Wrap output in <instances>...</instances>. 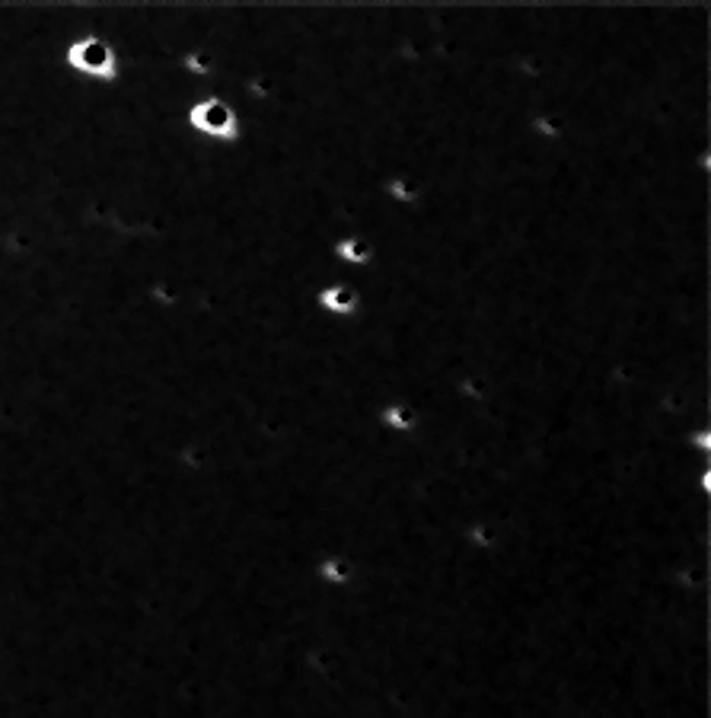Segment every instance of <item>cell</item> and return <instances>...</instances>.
<instances>
[{
    "mask_svg": "<svg viewBox=\"0 0 711 718\" xmlns=\"http://www.w3.org/2000/svg\"><path fill=\"white\" fill-rule=\"evenodd\" d=\"M185 122H189L195 135L208 138L214 144H236L246 131L240 109L230 106V99L217 96V93L195 99L189 112H185Z\"/></svg>",
    "mask_w": 711,
    "mask_h": 718,
    "instance_id": "6da1fadb",
    "label": "cell"
},
{
    "mask_svg": "<svg viewBox=\"0 0 711 718\" xmlns=\"http://www.w3.org/2000/svg\"><path fill=\"white\" fill-rule=\"evenodd\" d=\"M64 61L74 74L99 83H112L118 71H122V58H118L115 45L103 36H96V32H83V36L67 45Z\"/></svg>",
    "mask_w": 711,
    "mask_h": 718,
    "instance_id": "7a4b0ae2",
    "label": "cell"
},
{
    "mask_svg": "<svg viewBox=\"0 0 711 718\" xmlns=\"http://www.w3.org/2000/svg\"><path fill=\"white\" fill-rule=\"evenodd\" d=\"M313 307L319 313L332 316V320H354L358 313H364V294L358 288V281L342 275V278L323 281V285L313 291Z\"/></svg>",
    "mask_w": 711,
    "mask_h": 718,
    "instance_id": "3957f363",
    "label": "cell"
},
{
    "mask_svg": "<svg viewBox=\"0 0 711 718\" xmlns=\"http://www.w3.org/2000/svg\"><path fill=\"white\" fill-rule=\"evenodd\" d=\"M332 262L338 269H374V262L380 256L377 240L364 230H342L329 246Z\"/></svg>",
    "mask_w": 711,
    "mask_h": 718,
    "instance_id": "277c9868",
    "label": "cell"
}]
</instances>
